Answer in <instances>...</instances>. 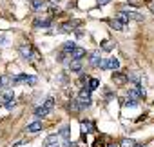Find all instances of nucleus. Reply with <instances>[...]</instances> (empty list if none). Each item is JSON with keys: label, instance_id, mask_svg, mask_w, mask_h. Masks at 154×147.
Returning a JSON list of instances; mask_svg holds the SVG:
<instances>
[{"label": "nucleus", "instance_id": "obj_10", "mask_svg": "<svg viewBox=\"0 0 154 147\" xmlns=\"http://www.w3.org/2000/svg\"><path fill=\"white\" fill-rule=\"evenodd\" d=\"M38 131H42V122L40 120H36V122L27 125V133H38Z\"/></svg>", "mask_w": 154, "mask_h": 147}, {"label": "nucleus", "instance_id": "obj_6", "mask_svg": "<svg viewBox=\"0 0 154 147\" xmlns=\"http://www.w3.org/2000/svg\"><path fill=\"white\" fill-rule=\"evenodd\" d=\"M18 51H20V55H22L26 60H31V58H33V49H31V45L24 44V45H20V47H18Z\"/></svg>", "mask_w": 154, "mask_h": 147}, {"label": "nucleus", "instance_id": "obj_32", "mask_svg": "<svg viewBox=\"0 0 154 147\" xmlns=\"http://www.w3.org/2000/svg\"><path fill=\"white\" fill-rule=\"evenodd\" d=\"M44 147H60L58 142H51V143H44Z\"/></svg>", "mask_w": 154, "mask_h": 147}, {"label": "nucleus", "instance_id": "obj_2", "mask_svg": "<svg viewBox=\"0 0 154 147\" xmlns=\"http://www.w3.org/2000/svg\"><path fill=\"white\" fill-rule=\"evenodd\" d=\"M78 26H80V20H69V22H65V24L60 26V31L58 33H71V31H74Z\"/></svg>", "mask_w": 154, "mask_h": 147}, {"label": "nucleus", "instance_id": "obj_35", "mask_svg": "<svg viewBox=\"0 0 154 147\" xmlns=\"http://www.w3.org/2000/svg\"><path fill=\"white\" fill-rule=\"evenodd\" d=\"M107 147H116V145H112V143H111V145H107Z\"/></svg>", "mask_w": 154, "mask_h": 147}, {"label": "nucleus", "instance_id": "obj_31", "mask_svg": "<svg viewBox=\"0 0 154 147\" xmlns=\"http://www.w3.org/2000/svg\"><path fill=\"white\" fill-rule=\"evenodd\" d=\"M26 82L33 86V84H36V77H27V80H26Z\"/></svg>", "mask_w": 154, "mask_h": 147}, {"label": "nucleus", "instance_id": "obj_12", "mask_svg": "<svg viewBox=\"0 0 154 147\" xmlns=\"http://www.w3.org/2000/svg\"><path fill=\"white\" fill-rule=\"evenodd\" d=\"M69 69H71L72 73H78V71H82V60H72V62L69 64Z\"/></svg>", "mask_w": 154, "mask_h": 147}, {"label": "nucleus", "instance_id": "obj_18", "mask_svg": "<svg viewBox=\"0 0 154 147\" xmlns=\"http://www.w3.org/2000/svg\"><path fill=\"white\" fill-rule=\"evenodd\" d=\"M8 86H11V78H9L8 75H2V77H0V89H2V87H8Z\"/></svg>", "mask_w": 154, "mask_h": 147}, {"label": "nucleus", "instance_id": "obj_13", "mask_svg": "<svg viewBox=\"0 0 154 147\" xmlns=\"http://www.w3.org/2000/svg\"><path fill=\"white\" fill-rule=\"evenodd\" d=\"M67 109H69L71 113H78V111H82V109H80V102H78V100H71V102H69V105H67Z\"/></svg>", "mask_w": 154, "mask_h": 147}, {"label": "nucleus", "instance_id": "obj_25", "mask_svg": "<svg viewBox=\"0 0 154 147\" xmlns=\"http://www.w3.org/2000/svg\"><path fill=\"white\" fill-rule=\"evenodd\" d=\"M82 129H84V134H85L87 131H93V124L85 120V122H82Z\"/></svg>", "mask_w": 154, "mask_h": 147}, {"label": "nucleus", "instance_id": "obj_24", "mask_svg": "<svg viewBox=\"0 0 154 147\" xmlns=\"http://www.w3.org/2000/svg\"><path fill=\"white\" fill-rule=\"evenodd\" d=\"M15 105H17V104H15V98H13V100H8V102H4V107H6L8 111H13V109H15Z\"/></svg>", "mask_w": 154, "mask_h": 147}, {"label": "nucleus", "instance_id": "obj_30", "mask_svg": "<svg viewBox=\"0 0 154 147\" xmlns=\"http://www.w3.org/2000/svg\"><path fill=\"white\" fill-rule=\"evenodd\" d=\"M62 147H74V143H72L71 140H63V142H62Z\"/></svg>", "mask_w": 154, "mask_h": 147}, {"label": "nucleus", "instance_id": "obj_22", "mask_svg": "<svg viewBox=\"0 0 154 147\" xmlns=\"http://www.w3.org/2000/svg\"><path fill=\"white\" fill-rule=\"evenodd\" d=\"M98 86H100V80H98V78H91V80H89V87H87V89H89V91H93V89H96Z\"/></svg>", "mask_w": 154, "mask_h": 147}, {"label": "nucleus", "instance_id": "obj_19", "mask_svg": "<svg viewBox=\"0 0 154 147\" xmlns=\"http://www.w3.org/2000/svg\"><path fill=\"white\" fill-rule=\"evenodd\" d=\"M123 105H125V107H136V105H138V100L127 96V98H123Z\"/></svg>", "mask_w": 154, "mask_h": 147}, {"label": "nucleus", "instance_id": "obj_34", "mask_svg": "<svg viewBox=\"0 0 154 147\" xmlns=\"http://www.w3.org/2000/svg\"><path fill=\"white\" fill-rule=\"evenodd\" d=\"M0 44H8V38H4V36H0Z\"/></svg>", "mask_w": 154, "mask_h": 147}, {"label": "nucleus", "instance_id": "obj_11", "mask_svg": "<svg viewBox=\"0 0 154 147\" xmlns=\"http://www.w3.org/2000/svg\"><path fill=\"white\" fill-rule=\"evenodd\" d=\"M118 67H120V60L118 58H107V69L118 71Z\"/></svg>", "mask_w": 154, "mask_h": 147}, {"label": "nucleus", "instance_id": "obj_23", "mask_svg": "<svg viewBox=\"0 0 154 147\" xmlns=\"http://www.w3.org/2000/svg\"><path fill=\"white\" fill-rule=\"evenodd\" d=\"M112 47H114V44H112V42H109V40L102 42V49H103V51H111Z\"/></svg>", "mask_w": 154, "mask_h": 147}, {"label": "nucleus", "instance_id": "obj_33", "mask_svg": "<svg viewBox=\"0 0 154 147\" xmlns=\"http://www.w3.org/2000/svg\"><path fill=\"white\" fill-rule=\"evenodd\" d=\"M109 2H111V0H98L100 6H105V4H109Z\"/></svg>", "mask_w": 154, "mask_h": 147}, {"label": "nucleus", "instance_id": "obj_14", "mask_svg": "<svg viewBox=\"0 0 154 147\" xmlns=\"http://www.w3.org/2000/svg\"><path fill=\"white\" fill-rule=\"evenodd\" d=\"M26 80H27V75L20 73V75H17L15 78H11V84H13V86H17V84H22V82H26Z\"/></svg>", "mask_w": 154, "mask_h": 147}, {"label": "nucleus", "instance_id": "obj_17", "mask_svg": "<svg viewBox=\"0 0 154 147\" xmlns=\"http://www.w3.org/2000/svg\"><path fill=\"white\" fill-rule=\"evenodd\" d=\"M78 98H80V100H91V91H89L87 87L80 89V95H78Z\"/></svg>", "mask_w": 154, "mask_h": 147}, {"label": "nucleus", "instance_id": "obj_20", "mask_svg": "<svg viewBox=\"0 0 154 147\" xmlns=\"http://www.w3.org/2000/svg\"><path fill=\"white\" fill-rule=\"evenodd\" d=\"M69 131H71V129H69V125H63V127L60 129V133H58V134H60V138H62V140H69Z\"/></svg>", "mask_w": 154, "mask_h": 147}, {"label": "nucleus", "instance_id": "obj_9", "mask_svg": "<svg viewBox=\"0 0 154 147\" xmlns=\"http://www.w3.org/2000/svg\"><path fill=\"white\" fill-rule=\"evenodd\" d=\"M100 60H102L100 51H93V53H91V65H93V67H98V65H100Z\"/></svg>", "mask_w": 154, "mask_h": 147}, {"label": "nucleus", "instance_id": "obj_8", "mask_svg": "<svg viewBox=\"0 0 154 147\" xmlns=\"http://www.w3.org/2000/svg\"><path fill=\"white\" fill-rule=\"evenodd\" d=\"M51 26V17L47 18H36L35 20V27H49Z\"/></svg>", "mask_w": 154, "mask_h": 147}, {"label": "nucleus", "instance_id": "obj_4", "mask_svg": "<svg viewBox=\"0 0 154 147\" xmlns=\"http://www.w3.org/2000/svg\"><path fill=\"white\" fill-rule=\"evenodd\" d=\"M112 80L116 82V84H127L129 82V77L125 75V73H120V71H112Z\"/></svg>", "mask_w": 154, "mask_h": 147}, {"label": "nucleus", "instance_id": "obj_7", "mask_svg": "<svg viewBox=\"0 0 154 147\" xmlns=\"http://www.w3.org/2000/svg\"><path fill=\"white\" fill-rule=\"evenodd\" d=\"M125 15H127V18L129 20H136V22H143V15H140V13H136V11H123Z\"/></svg>", "mask_w": 154, "mask_h": 147}, {"label": "nucleus", "instance_id": "obj_26", "mask_svg": "<svg viewBox=\"0 0 154 147\" xmlns=\"http://www.w3.org/2000/svg\"><path fill=\"white\" fill-rule=\"evenodd\" d=\"M134 145H136V142L131 140V138H125V140L122 142V147H134Z\"/></svg>", "mask_w": 154, "mask_h": 147}, {"label": "nucleus", "instance_id": "obj_28", "mask_svg": "<svg viewBox=\"0 0 154 147\" xmlns=\"http://www.w3.org/2000/svg\"><path fill=\"white\" fill-rule=\"evenodd\" d=\"M2 100H4V102H8V100H13V91H11V89H9V91H6V93L2 95Z\"/></svg>", "mask_w": 154, "mask_h": 147}, {"label": "nucleus", "instance_id": "obj_16", "mask_svg": "<svg viewBox=\"0 0 154 147\" xmlns=\"http://www.w3.org/2000/svg\"><path fill=\"white\" fill-rule=\"evenodd\" d=\"M109 24H111V27H112L114 31H123V27H125V26H123V24H122V22H120L118 18H114V20H111Z\"/></svg>", "mask_w": 154, "mask_h": 147}, {"label": "nucleus", "instance_id": "obj_5", "mask_svg": "<svg viewBox=\"0 0 154 147\" xmlns=\"http://www.w3.org/2000/svg\"><path fill=\"white\" fill-rule=\"evenodd\" d=\"M69 56H71L72 60H82V58L85 56V49H84V47H74V49L69 53Z\"/></svg>", "mask_w": 154, "mask_h": 147}, {"label": "nucleus", "instance_id": "obj_3", "mask_svg": "<svg viewBox=\"0 0 154 147\" xmlns=\"http://www.w3.org/2000/svg\"><path fill=\"white\" fill-rule=\"evenodd\" d=\"M127 96H131V98H134V100H141V98L145 96V91H143L140 86H134L132 89H129Z\"/></svg>", "mask_w": 154, "mask_h": 147}, {"label": "nucleus", "instance_id": "obj_29", "mask_svg": "<svg viewBox=\"0 0 154 147\" xmlns=\"http://www.w3.org/2000/svg\"><path fill=\"white\" fill-rule=\"evenodd\" d=\"M129 77V80L131 82H134V84H140V80H141V77L140 75H127Z\"/></svg>", "mask_w": 154, "mask_h": 147}, {"label": "nucleus", "instance_id": "obj_21", "mask_svg": "<svg viewBox=\"0 0 154 147\" xmlns=\"http://www.w3.org/2000/svg\"><path fill=\"white\" fill-rule=\"evenodd\" d=\"M74 47H76V44H74V42H65V44H63V47H62V51L69 55V53H71Z\"/></svg>", "mask_w": 154, "mask_h": 147}, {"label": "nucleus", "instance_id": "obj_15", "mask_svg": "<svg viewBox=\"0 0 154 147\" xmlns=\"http://www.w3.org/2000/svg\"><path fill=\"white\" fill-rule=\"evenodd\" d=\"M31 8H33L35 11L44 9V8H45V2H44V0H31Z\"/></svg>", "mask_w": 154, "mask_h": 147}, {"label": "nucleus", "instance_id": "obj_1", "mask_svg": "<svg viewBox=\"0 0 154 147\" xmlns=\"http://www.w3.org/2000/svg\"><path fill=\"white\" fill-rule=\"evenodd\" d=\"M53 107H54V100H53V98H47L45 104H42L40 107L35 109V116H36V118H44V116H47V114L53 111Z\"/></svg>", "mask_w": 154, "mask_h": 147}, {"label": "nucleus", "instance_id": "obj_27", "mask_svg": "<svg viewBox=\"0 0 154 147\" xmlns=\"http://www.w3.org/2000/svg\"><path fill=\"white\" fill-rule=\"evenodd\" d=\"M118 20H120V22H122L123 26H125V24L129 22V18H127V15H125L123 11H120V13H118Z\"/></svg>", "mask_w": 154, "mask_h": 147}]
</instances>
